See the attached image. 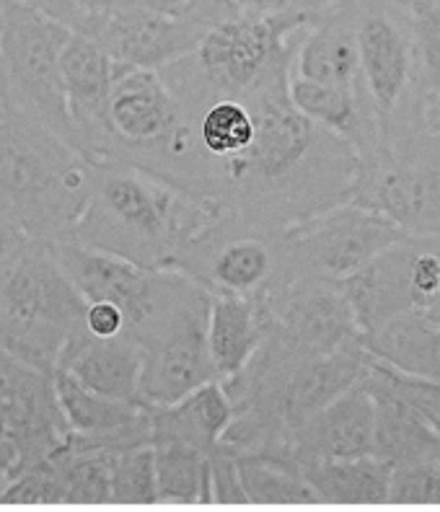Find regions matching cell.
I'll list each match as a JSON object with an SVG mask.
<instances>
[{
	"mask_svg": "<svg viewBox=\"0 0 440 512\" xmlns=\"http://www.w3.org/2000/svg\"><path fill=\"white\" fill-rule=\"evenodd\" d=\"M83 326H86V331L96 334V337H117V334H127L125 313H122L120 306L109 303V300L86 303Z\"/></svg>",
	"mask_w": 440,
	"mask_h": 512,
	"instance_id": "37",
	"label": "cell"
},
{
	"mask_svg": "<svg viewBox=\"0 0 440 512\" xmlns=\"http://www.w3.org/2000/svg\"><path fill=\"white\" fill-rule=\"evenodd\" d=\"M0 430L21 443L26 463L50 458L68 438L50 370L34 368L0 350Z\"/></svg>",
	"mask_w": 440,
	"mask_h": 512,
	"instance_id": "16",
	"label": "cell"
},
{
	"mask_svg": "<svg viewBox=\"0 0 440 512\" xmlns=\"http://www.w3.org/2000/svg\"><path fill=\"white\" fill-rule=\"evenodd\" d=\"M373 425V399L358 381L293 432L290 463L298 469V463L314 458L373 456Z\"/></svg>",
	"mask_w": 440,
	"mask_h": 512,
	"instance_id": "18",
	"label": "cell"
},
{
	"mask_svg": "<svg viewBox=\"0 0 440 512\" xmlns=\"http://www.w3.org/2000/svg\"><path fill=\"white\" fill-rule=\"evenodd\" d=\"M26 6H34L44 11L52 19L63 21V24L73 26L78 19V0H24Z\"/></svg>",
	"mask_w": 440,
	"mask_h": 512,
	"instance_id": "40",
	"label": "cell"
},
{
	"mask_svg": "<svg viewBox=\"0 0 440 512\" xmlns=\"http://www.w3.org/2000/svg\"><path fill=\"white\" fill-rule=\"evenodd\" d=\"M345 0H290L288 11L283 13L285 19L293 21L296 26H311L314 21L324 19L334 8H340Z\"/></svg>",
	"mask_w": 440,
	"mask_h": 512,
	"instance_id": "39",
	"label": "cell"
},
{
	"mask_svg": "<svg viewBox=\"0 0 440 512\" xmlns=\"http://www.w3.org/2000/svg\"><path fill=\"white\" fill-rule=\"evenodd\" d=\"M412 3V88L396 119H407L440 94V0H409ZM389 122V125H391Z\"/></svg>",
	"mask_w": 440,
	"mask_h": 512,
	"instance_id": "30",
	"label": "cell"
},
{
	"mask_svg": "<svg viewBox=\"0 0 440 512\" xmlns=\"http://www.w3.org/2000/svg\"><path fill=\"white\" fill-rule=\"evenodd\" d=\"M363 386L373 399V456L384 458L391 466H412V463H433L440 453V435L430 422L407 404L402 396L391 391L365 363Z\"/></svg>",
	"mask_w": 440,
	"mask_h": 512,
	"instance_id": "23",
	"label": "cell"
},
{
	"mask_svg": "<svg viewBox=\"0 0 440 512\" xmlns=\"http://www.w3.org/2000/svg\"><path fill=\"white\" fill-rule=\"evenodd\" d=\"M246 505H319L306 476L288 461L264 456H236Z\"/></svg>",
	"mask_w": 440,
	"mask_h": 512,
	"instance_id": "31",
	"label": "cell"
},
{
	"mask_svg": "<svg viewBox=\"0 0 440 512\" xmlns=\"http://www.w3.org/2000/svg\"><path fill=\"white\" fill-rule=\"evenodd\" d=\"M246 99L254 114V143L218 174V205L249 223L290 228L350 200L360 156L298 112L288 96V78Z\"/></svg>",
	"mask_w": 440,
	"mask_h": 512,
	"instance_id": "1",
	"label": "cell"
},
{
	"mask_svg": "<svg viewBox=\"0 0 440 512\" xmlns=\"http://www.w3.org/2000/svg\"><path fill=\"white\" fill-rule=\"evenodd\" d=\"M270 313L272 334L308 355H324L363 342L342 282L293 277L259 298Z\"/></svg>",
	"mask_w": 440,
	"mask_h": 512,
	"instance_id": "14",
	"label": "cell"
},
{
	"mask_svg": "<svg viewBox=\"0 0 440 512\" xmlns=\"http://www.w3.org/2000/svg\"><path fill=\"white\" fill-rule=\"evenodd\" d=\"M223 205L132 163L91 161V197L65 238L148 269H176Z\"/></svg>",
	"mask_w": 440,
	"mask_h": 512,
	"instance_id": "2",
	"label": "cell"
},
{
	"mask_svg": "<svg viewBox=\"0 0 440 512\" xmlns=\"http://www.w3.org/2000/svg\"><path fill=\"white\" fill-rule=\"evenodd\" d=\"M0 117H3V112H0Z\"/></svg>",
	"mask_w": 440,
	"mask_h": 512,
	"instance_id": "45",
	"label": "cell"
},
{
	"mask_svg": "<svg viewBox=\"0 0 440 512\" xmlns=\"http://www.w3.org/2000/svg\"><path fill=\"white\" fill-rule=\"evenodd\" d=\"M91 197V161L29 119L0 117V213L34 241L65 238Z\"/></svg>",
	"mask_w": 440,
	"mask_h": 512,
	"instance_id": "3",
	"label": "cell"
},
{
	"mask_svg": "<svg viewBox=\"0 0 440 512\" xmlns=\"http://www.w3.org/2000/svg\"><path fill=\"white\" fill-rule=\"evenodd\" d=\"M298 471L319 505H389L394 466L384 458H314L298 463Z\"/></svg>",
	"mask_w": 440,
	"mask_h": 512,
	"instance_id": "26",
	"label": "cell"
},
{
	"mask_svg": "<svg viewBox=\"0 0 440 512\" xmlns=\"http://www.w3.org/2000/svg\"><path fill=\"white\" fill-rule=\"evenodd\" d=\"M365 352L389 368L420 381L440 383V321L425 313H402L363 337Z\"/></svg>",
	"mask_w": 440,
	"mask_h": 512,
	"instance_id": "27",
	"label": "cell"
},
{
	"mask_svg": "<svg viewBox=\"0 0 440 512\" xmlns=\"http://www.w3.org/2000/svg\"><path fill=\"white\" fill-rule=\"evenodd\" d=\"M210 505H246L239 458L223 445L210 453Z\"/></svg>",
	"mask_w": 440,
	"mask_h": 512,
	"instance_id": "35",
	"label": "cell"
},
{
	"mask_svg": "<svg viewBox=\"0 0 440 512\" xmlns=\"http://www.w3.org/2000/svg\"><path fill=\"white\" fill-rule=\"evenodd\" d=\"M114 458L117 453L112 450L60 445L52 453V463L60 479L63 505H112Z\"/></svg>",
	"mask_w": 440,
	"mask_h": 512,
	"instance_id": "28",
	"label": "cell"
},
{
	"mask_svg": "<svg viewBox=\"0 0 440 512\" xmlns=\"http://www.w3.org/2000/svg\"><path fill=\"white\" fill-rule=\"evenodd\" d=\"M288 96L298 112L350 143L360 158L378 148L384 125L365 91L334 88L288 73Z\"/></svg>",
	"mask_w": 440,
	"mask_h": 512,
	"instance_id": "22",
	"label": "cell"
},
{
	"mask_svg": "<svg viewBox=\"0 0 440 512\" xmlns=\"http://www.w3.org/2000/svg\"><path fill=\"white\" fill-rule=\"evenodd\" d=\"M55 370H65L94 394L143 404L140 399L143 350L130 334L96 337L83 326L76 337L65 344Z\"/></svg>",
	"mask_w": 440,
	"mask_h": 512,
	"instance_id": "19",
	"label": "cell"
},
{
	"mask_svg": "<svg viewBox=\"0 0 440 512\" xmlns=\"http://www.w3.org/2000/svg\"><path fill=\"white\" fill-rule=\"evenodd\" d=\"M355 11L360 68L368 99L381 125L402 112L412 88V3L409 0H350Z\"/></svg>",
	"mask_w": 440,
	"mask_h": 512,
	"instance_id": "13",
	"label": "cell"
},
{
	"mask_svg": "<svg viewBox=\"0 0 440 512\" xmlns=\"http://www.w3.org/2000/svg\"><path fill=\"white\" fill-rule=\"evenodd\" d=\"M233 6L249 16H280L288 11L290 0H233Z\"/></svg>",
	"mask_w": 440,
	"mask_h": 512,
	"instance_id": "41",
	"label": "cell"
},
{
	"mask_svg": "<svg viewBox=\"0 0 440 512\" xmlns=\"http://www.w3.org/2000/svg\"><path fill=\"white\" fill-rule=\"evenodd\" d=\"M0 505H63L60 479L52 456L26 466L0 497Z\"/></svg>",
	"mask_w": 440,
	"mask_h": 512,
	"instance_id": "33",
	"label": "cell"
},
{
	"mask_svg": "<svg viewBox=\"0 0 440 512\" xmlns=\"http://www.w3.org/2000/svg\"><path fill=\"white\" fill-rule=\"evenodd\" d=\"M407 233L358 202H340L288 228L290 269L296 277L342 282Z\"/></svg>",
	"mask_w": 440,
	"mask_h": 512,
	"instance_id": "12",
	"label": "cell"
},
{
	"mask_svg": "<svg viewBox=\"0 0 440 512\" xmlns=\"http://www.w3.org/2000/svg\"><path fill=\"white\" fill-rule=\"evenodd\" d=\"M213 295L262 298L293 280L288 228H267L223 207L176 264Z\"/></svg>",
	"mask_w": 440,
	"mask_h": 512,
	"instance_id": "10",
	"label": "cell"
},
{
	"mask_svg": "<svg viewBox=\"0 0 440 512\" xmlns=\"http://www.w3.org/2000/svg\"><path fill=\"white\" fill-rule=\"evenodd\" d=\"M184 0H78V19L73 29L86 21L104 19V16H114V13H127V11H169V8L182 6Z\"/></svg>",
	"mask_w": 440,
	"mask_h": 512,
	"instance_id": "36",
	"label": "cell"
},
{
	"mask_svg": "<svg viewBox=\"0 0 440 512\" xmlns=\"http://www.w3.org/2000/svg\"><path fill=\"white\" fill-rule=\"evenodd\" d=\"M8 3H24V0H0V6H8Z\"/></svg>",
	"mask_w": 440,
	"mask_h": 512,
	"instance_id": "44",
	"label": "cell"
},
{
	"mask_svg": "<svg viewBox=\"0 0 440 512\" xmlns=\"http://www.w3.org/2000/svg\"><path fill=\"white\" fill-rule=\"evenodd\" d=\"M352 202L394 220L412 236H440V135L417 119L384 127L381 143L360 158Z\"/></svg>",
	"mask_w": 440,
	"mask_h": 512,
	"instance_id": "7",
	"label": "cell"
},
{
	"mask_svg": "<svg viewBox=\"0 0 440 512\" xmlns=\"http://www.w3.org/2000/svg\"><path fill=\"white\" fill-rule=\"evenodd\" d=\"M270 313L259 298L213 295L208 313V347L218 381L239 373L270 337Z\"/></svg>",
	"mask_w": 440,
	"mask_h": 512,
	"instance_id": "25",
	"label": "cell"
},
{
	"mask_svg": "<svg viewBox=\"0 0 440 512\" xmlns=\"http://www.w3.org/2000/svg\"><path fill=\"white\" fill-rule=\"evenodd\" d=\"M109 153L179 187L189 153L187 119L158 70L114 68L107 109Z\"/></svg>",
	"mask_w": 440,
	"mask_h": 512,
	"instance_id": "9",
	"label": "cell"
},
{
	"mask_svg": "<svg viewBox=\"0 0 440 512\" xmlns=\"http://www.w3.org/2000/svg\"><path fill=\"white\" fill-rule=\"evenodd\" d=\"M407 119H417V122H422V125L430 127V130L440 135V94L435 96L433 101H428V104H422V107ZM396 122H402V119H396Z\"/></svg>",
	"mask_w": 440,
	"mask_h": 512,
	"instance_id": "42",
	"label": "cell"
},
{
	"mask_svg": "<svg viewBox=\"0 0 440 512\" xmlns=\"http://www.w3.org/2000/svg\"><path fill=\"white\" fill-rule=\"evenodd\" d=\"M70 34L73 26L39 8L26 3L0 6V112L29 119L73 143L60 70Z\"/></svg>",
	"mask_w": 440,
	"mask_h": 512,
	"instance_id": "6",
	"label": "cell"
},
{
	"mask_svg": "<svg viewBox=\"0 0 440 512\" xmlns=\"http://www.w3.org/2000/svg\"><path fill=\"white\" fill-rule=\"evenodd\" d=\"M425 316H430V319H438L440 321V298L435 300V303L428 308V311H425Z\"/></svg>",
	"mask_w": 440,
	"mask_h": 512,
	"instance_id": "43",
	"label": "cell"
},
{
	"mask_svg": "<svg viewBox=\"0 0 440 512\" xmlns=\"http://www.w3.org/2000/svg\"><path fill=\"white\" fill-rule=\"evenodd\" d=\"M156 450L158 505H210V456L179 443L153 445Z\"/></svg>",
	"mask_w": 440,
	"mask_h": 512,
	"instance_id": "29",
	"label": "cell"
},
{
	"mask_svg": "<svg viewBox=\"0 0 440 512\" xmlns=\"http://www.w3.org/2000/svg\"><path fill=\"white\" fill-rule=\"evenodd\" d=\"M50 249L86 303L109 300L122 308L130 337L156 311L174 272V269L140 267L122 256L78 244L70 238L50 241Z\"/></svg>",
	"mask_w": 440,
	"mask_h": 512,
	"instance_id": "15",
	"label": "cell"
},
{
	"mask_svg": "<svg viewBox=\"0 0 440 512\" xmlns=\"http://www.w3.org/2000/svg\"><path fill=\"white\" fill-rule=\"evenodd\" d=\"M151 409V443H179L213 453L233 419V404L220 381L189 391L179 401Z\"/></svg>",
	"mask_w": 440,
	"mask_h": 512,
	"instance_id": "24",
	"label": "cell"
},
{
	"mask_svg": "<svg viewBox=\"0 0 440 512\" xmlns=\"http://www.w3.org/2000/svg\"><path fill=\"white\" fill-rule=\"evenodd\" d=\"M86 300L50 244L32 241L0 269V350L55 373L65 344L83 329Z\"/></svg>",
	"mask_w": 440,
	"mask_h": 512,
	"instance_id": "5",
	"label": "cell"
},
{
	"mask_svg": "<svg viewBox=\"0 0 440 512\" xmlns=\"http://www.w3.org/2000/svg\"><path fill=\"white\" fill-rule=\"evenodd\" d=\"M233 11H239L233 0H184L169 11L114 13L76 29L94 37L114 63L161 70L195 52L205 34Z\"/></svg>",
	"mask_w": 440,
	"mask_h": 512,
	"instance_id": "11",
	"label": "cell"
},
{
	"mask_svg": "<svg viewBox=\"0 0 440 512\" xmlns=\"http://www.w3.org/2000/svg\"><path fill=\"white\" fill-rule=\"evenodd\" d=\"M112 505H158L153 445L122 450L114 458Z\"/></svg>",
	"mask_w": 440,
	"mask_h": 512,
	"instance_id": "32",
	"label": "cell"
},
{
	"mask_svg": "<svg viewBox=\"0 0 440 512\" xmlns=\"http://www.w3.org/2000/svg\"><path fill=\"white\" fill-rule=\"evenodd\" d=\"M360 334H373L391 319L415 311L412 295V236L399 238L376 259L342 280Z\"/></svg>",
	"mask_w": 440,
	"mask_h": 512,
	"instance_id": "20",
	"label": "cell"
},
{
	"mask_svg": "<svg viewBox=\"0 0 440 512\" xmlns=\"http://www.w3.org/2000/svg\"><path fill=\"white\" fill-rule=\"evenodd\" d=\"M306 29L285 19L283 13L249 16L233 11L205 34L195 52L158 73L169 83L182 112L220 96H249L288 78Z\"/></svg>",
	"mask_w": 440,
	"mask_h": 512,
	"instance_id": "4",
	"label": "cell"
},
{
	"mask_svg": "<svg viewBox=\"0 0 440 512\" xmlns=\"http://www.w3.org/2000/svg\"><path fill=\"white\" fill-rule=\"evenodd\" d=\"M389 505H440V466H396L391 471Z\"/></svg>",
	"mask_w": 440,
	"mask_h": 512,
	"instance_id": "34",
	"label": "cell"
},
{
	"mask_svg": "<svg viewBox=\"0 0 440 512\" xmlns=\"http://www.w3.org/2000/svg\"><path fill=\"white\" fill-rule=\"evenodd\" d=\"M210 298L213 293L195 277L174 269L161 306L132 334L143 350L140 399L145 406L171 404L218 381L208 347Z\"/></svg>",
	"mask_w": 440,
	"mask_h": 512,
	"instance_id": "8",
	"label": "cell"
},
{
	"mask_svg": "<svg viewBox=\"0 0 440 512\" xmlns=\"http://www.w3.org/2000/svg\"><path fill=\"white\" fill-rule=\"evenodd\" d=\"M114 68L117 63L94 37L73 29L60 57V70L73 122V143L88 161H104L109 153L107 109Z\"/></svg>",
	"mask_w": 440,
	"mask_h": 512,
	"instance_id": "17",
	"label": "cell"
},
{
	"mask_svg": "<svg viewBox=\"0 0 440 512\" xmlns=\"http://www.w3.org/2000/svg\"><path fill=\"white\" fill-rule=\"evenodd\" d=\"M34 238L13 223L11 218L0 213V269L8 267L11 262H16L21 254H24L29 246H32Z\"/></svg>",
	"mask_w": 440,
	"mask_h": 512,
	"instance_id": "38",
	"label": "cell"
},
{
	"mask_svg": "<svg viewBox=\"0 0 440 512\" xmlns=\"http://www.w3.org/2000/svg\"><path fill=\"white\" fill-rule=\"evenodd\" d=\"M290 73L324 83V86L365 91L358 34H355V11L350 0L327 13L324 19L314 21L303 32L293 63H290Z\"/></svg>",
	"mask_w": 440,
	"mask_h": 512,
	"instance_id": "21",
	"label": "cell"
}]
</instances>
